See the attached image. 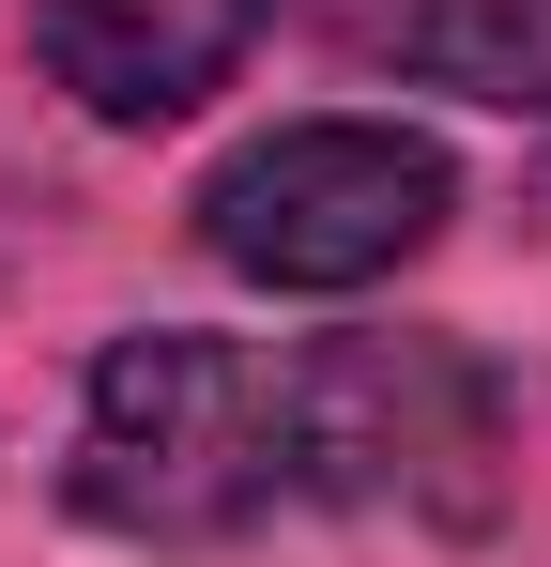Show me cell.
I'll use <instances>...</instances> for the list:
<instances>
[{"label":"cell","instance_id":"obj_3","mask_svg":"<svg viewBox=\"0 0 551 567\" xmlns=\"http://www.w3.org/2000/svg\"><path fill=\"white\" fill-rule=\"evenodd\" d=\"M291 353L322 506H398L429 537H475L506 506V383L459 338H291Z\"/></svg>","mask_w":551,"mask_h":567},{"label":"cell","instance_id":"obj_1","mask_svg":"<svg viewBox=\"0 0 551 567\" xmlns=\"http://www.w3.org/2000/svg\"><path fill=\"white\" fill-rule=\"evenodd\" d=\"M62 491H77V522L138 537V553H215V537H261L276 506H322V475H306V353L215 338V322L107 338L77 383Z\"/></svg>","mask_w":551,"mask_h":567},{"label":"cell","instance_id":"obj_4","mask_svg":"<svg viewBox=\"0 0 551 567\" xmlns=\"http://www.w3.org/2000/svg\"><path fill=\"white\" fill-rule=\"evenodd\" d=\"M261 47V0H31V62L46 93H77L92 123L154 138L184 107H215Z\"/></svg>","mask_w":551,"mask_h":567},{"label":"cell","instance_id":"obj_2","mask_svg":"<svg viewBox=\"0 0 551 567\" xmlns=\"http://www.w3.org/2000/svg\"><path fill=\"white\" fill-rule=\"evenodd\" d=\"M184 215H199V246L246 291H367L459 215V169H445V138H414V123L322 107V123H276L246 154H215Z\"/></svg>","mask_w":551,"mask_h":567},{"label":"cell","instance_id":"obj_5","mask_svg":"<svg viewBox=\"0 0 551 567\" xmlns=\"http://www.w3.org/2000/svg\"><path fill=\"white\" fill-rule=\"evenodd\" d=\"M383 62L414 93L551 123V0H383Z\"/></svg>","mask_w":551,"mask_h":567},{"label":"cell","instance_id":"obj_6","mask_svg":"<svg viewBox=\"0 0 551 567\" xmlns=\"http://www.w3.org/2000/svg\"><path fill=\"white\" fill-rule=\"evenodd\" d=\"M537 199H551V185H537Z\"/></svg>","mask_w":551,"mask_h":567}]
</instances>
